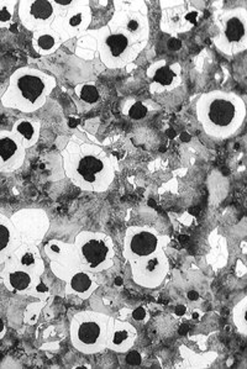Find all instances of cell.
Masks as SVG:
<instances>
[{"mask_svg": "<svg viewBox=\"0 0 247 369\" xmlns=\"http://www.w3.org/2000/svg\"><path fill=\"white\" fill-rule=\"evenodd\" d=\"M181 41H178L177 38H173L172 40L171 43H170V46H171L172 50H178V48H181Z\"/></svg>", "mask_w": 247, "mask_h": 369, "instance_id": "cell-31", "label": "cell"}, {"mask_svg": "<svg viewBox=\"0 0 247 369\" xmlns=\"http://www.w3.org/2000/svg\"><path fill=\"white\" fill-rule=\"evenodd\" d=\"M123 5L125 1H121ZM145 3H141L138 6H143ZM138 8H118L115 9V13L111 16V19L108 23V28L110 31H116L125 35L126 38L135 43H148L150 38V23L146 13H143Z\"/></svg>", "mask_w": 247, "mask_h": 369, "instance_id": "cell-9", "label": "cell"}, {"mask_svg": "<svg viewBox=\"0 0 247 369\" xmlns=\"http://www.w3.org/2000/svg\"><path fill=\"white\" fill-rule=\"evenodd\" d=\"M76 94L88 104H95L100 99L99 90L94 83H82L77 85Z\"/></svg>", "mask_w": 247, "mask_h": 369, "instance_id": "cell-25", "label": "cell"}, {"mask_svg": "<svg viewBox=\"0 0 247 369\" xmlns=\"http://www.w3.org/2000/svg\"><path fill=\"white\" fill-rule=\"evenodd\" d=\"M113 317L97 312H82L72 319L70 336L73 347L84 355H95L106 348Z\"/></svg>", "mask_w": 247, "mask_h": 369, "instance_id": "cell-4", "label": "cell"}, {"mask_svg": "<svg viewBox=\"0 0 247 369\" xmlns=\"http://www.w3.org/2000/svg\"><path fill=\"white\" fill-rule=\"evenodd\" d=\"M41 123L33 120L20 119L11 128V133H14L25 148L33 147L40 138Z\"/></svg>", "mask_w": 247, "mask_h": 369, "instance_id": "cell-24", "label": "cell"}, {"mask_svg": "<svg viewBox=\"0 0 247 369\" xmlns=\"http://www.w3.org/2000/svg\"><path fill=\"white\" fill-rule=\"evenodd\" d=\"M245 118V101L234 93L213 90L197 101V119L210 138H230L243 126Z\"/></svg>", "mask_w": 247, "mask_h": 369, "instance_id": "cell-2", "label": "cell"}, {"mask_svg": "<svg viewBox=\"0 0 247 369\" xmlns=\"http://www.w3.org/2000/svg\"><path fill=\"white\" fill-rule=\"evenodd\" d=\"M45 251L51 260V268L60 280H65L73 272L81 270V260L77 253L75 245H68L65 242L53 240L48 242Z\"/></svg>", "mask_w": 247, "mask_h": 369, "instance_id": "cell-14", "label": "cell"}, {"mask_svg": "<svg viewBox=\"0 0 247 369\" xmlns=\"http://www.w3.org/2000/svg\"><path fill=\"white\" fill-rule=\"evenodd\" d=\"M62 158L67 177L82 190L103 193L114 182V165L106 152L82 133L70 138Z\"/></svg>", "mask_w": 247, "mask_h": 369, "instance_id": "cell-1", "label": "cell"}, {"mask_svg": "<svg viewBox=\"0 0 247 369\" xmlns=\"http://www.w3.org/2000/svg\"><path fill=\"white\" fill-rule=\"evenodd\" d=\"M115 284H116V285H123V280H121V278H116V280H115Z\"/></svg>", "mask_w": 247, "mask_h": 369, "instance_id": "cell-36", "label": "cell"}, {"mask_svg": "<svg viewBox=\"0 0 247 369\" xmlns=\"http://www.w3.org/2000/svg\"><path fill=\"white\" fill-rule=\"evenodd\" d=\"M131 265L133 280L143 288L155 289L166 280L170 272V260L165 251L135 260Z\"/></svg>", "mask_w": 247, "mask_h": 369, "instance_id": "cell-11", "label": "cell"}, {"mask_svg": "<svg viewBox=\"0 0 247 369\" xmlns=\"http://www.w3.org/2000/svg\"><path fill=\"white\" fill-rule=\"evenodd\" d=\"M180 138H181L182 141L188 142L190 140V135L188 133H182Z\"/></svg>", "mask_w": 247, "mask_h": 369, "instance_id": "cell-33", "label": "cell"}, {"mask_svg": "<svg viewBox=\"0 0 247 369\" xmlns=\"http://www.w3.org/2000/svg\"><path fill=\"white\" fill-rule=\"evenodd\" d=\"M1 278L6 288L18 293H33L41 284V277L18 265L11 257L5 262Z\"/></svg>", "mask_w": 247, "mask_h": 369, "instance_id": "cell-15", "label": "cell"}, {"mask_svg": "<svg viewBox=\"0 0 247 369\" xmlns=\"http://www.w3.org/2000/svg\"><path fill=\"white\" fill-rule=\"evenodd\" d=\"M18 5V1L11 0H0V28H10L14 18L15 6Z\"/></svg>", "mask_w": 247, "mask_h": 369, "instance_id": "cell-26", "label": "cell"}, {"mask_svg": "<svg viewBox=\"0 0 247 369\" xmlns=\"http://www.w3.org/2000/svg\"><path fill=\"white\" fill-rule=\"evenodd\" d=\"M148 76L158 87V90L176 89L182 83V67L180 63L168 65L166 60L155 62L148 67Z\"/></svg>", "mask_w": 247, "mask_h": 369, "instance_id": "cell-17", "label": "cell"}, {"mask_svg": "<svg viewBox=\"0 0 247 369\" xmlns=\"http://www.w3.org/2000/svg\"><path fill=\"white\" fill-rule=\"evenodd\" d=\"M55 87L56 79L53 76L36 68L21 67L10 77L1 104L21 113H35L46 104Z\"/></svg>", "mask_w": 247, "mask_h": 369, "instance_id": "cell-3", "label": "cell"}, {"mask_svg": "<svg viewBox=\"0 0 247 369\" xmlns=\"http://www.w3.org/2000/svg\"><path fill=\"white\" fill-rule=\"evenodd\" d=\"M62 43L63 41L60 35L53 28H43L33 33V48L41 56H48L56 53Z\"/></svg>", "mask_w": 247, "mask_h": 369, "instance_id": "cell-23", "label": "cell"}, {"mask_svg": "<svg viewBox=\"0 0 247 369\" xmlns=\"http://www.w3.org/2000/svg\"><path fill=\"white\" fill-rule=\"evenodd\" d=\"M20 235L21 243L38 245L50 228V220L41 209H25L10 219Z\"/></svg>", "mask_w": 247, "mask_h": 369, "instance_id": "cell-12", "label": "cell"}, {"mask_svg": "<svg viewBox=\"0 0 247 369\" xmlns=\"http://www.w3.org/2000/svg\"><path fill=\"white\" fill-rule=\"evenodd\" d=\"M11 258L25 270H30L40 277L45 272V263L40 255L38 245L21 243L14 252V255H11Z\"/></svg>", "mask_w": 247, "mask_h": 369, "instance_id": "cell-22", "label": "cell"}, {"mask_svg": "<svg viewBox=\"0 0 247 369\" xmlns=\"http://www.w3.org/2000/svg\"><path fill=\"white\" fill-rule=\"evenodd\" d=\"M246 305L247 298H243L234 308V322H235V325H236L238 331L243 336H246L247 335Z\"/></svg>", "mask_w": 247, "mask_h": 369, "instance_id": "cell-27", "label": "cell"}, {"mask_svg": "<svg viewBox=\"0 0 247 369\" xmlns=\"http://www.w3.org/2000/svg\"><path fill=\"white\" fill-rule=\"evenodd\" d=\"M92 16L89 1L75 0L71 8H68L63 14L56 15L51 28L60 35L62 41L66 43L67 40L79 36L89 28Z\"/></svg>", "mask_w": 247, "mask_h": 369, "instance_id": "cell-10", "label": "cell"}, {"mask_svg": "<svg viewBox=\"0 0 247 369\" xmlns=\"http://www.w3.org/2000/svg\"><path fill=\"white\" fill-rule=\"evenodd\" d=\"M63 280L66 282V293L68 295H76L81 299L89 298L99 285L93 273L87 272L83 268L73 272Z\"/></svg>", "mask_w": 247, "mask_h": 369, "instance_id": "cell-19", "label": "cell"}, {"mask_svg": "<svg viewBox=\"0 0 247 369\" xmlns=\"http://www.w3.org/2000/svg\"><path fill=\"white\" fill-rule=\"evenodd\" d=\"M5 332H6V329H5V324L3 321V319L0 317V338H3L5 335Z\"/></svg>", "mask_w": 247, "mask_h": 369, "instance_id": "cell-32", "label": "cell"}, {"mask_svg": "<svg viewBox=\"0 0 247 369\" xmlns=\"http://www.w3.org/2000/svg\"><path fill=\"white\" fill-rule=\"evenodd\" d=\"M18 5L21 24L33 33L51 28L56 18L53 0H23Z\"/></svg>", "mask_w": 247, "mask_h": 369, "instance_id": "cell-13", "label": "cell"}, {"mask_svg": "<svg viewBox=\"0 0 247 369\" xmlns=\"http://www.w3.org/2000/svg\"><path fill=\"white\" fill-rule=\"evenodd\" d=\"M185 307H182V305H180V307H178V308L176 309V314L177 315H180V316H181V315H183V314H185Z\"/></svg>", "mask_w": 247, "mask_h": 369, "instance_id": "cell-35", "label": "cell"}, {"mask_svg": "<svg viewBox=\"0 0 247 369\" xmlns=\"http://www.w3.org/2000/svg\"><path fill=\"white\" fill-rule=\"evenodd\" d=\"M181 3L182 1H178L176 8H168V10H165L163 19H162V23L167 21V24L162 25V30L165 33H170L172 35L177 33H185L192 28V25L194 24L197 13L190 14V11L185 8H182V6L178 8V5Z\"/></svg>", "mask_w": 247, "mask_h": 369, "instance_id": "cell-20", "label": "cell"}, {"mask_svg": "<svg viewBox=\"0 0 247 369\" xmlns=\"http://www.w3.org/2000/svg\"><path fill=\"white\" fill-rule=\"evenodd\" d=\"M20 245L21 238L14 224L9 218L0 214V265H4Z\"/></svg>", "mask_w": 247, "mask_h": 369, "instance_id": "cell-21", "label": "cell"}, {"mask_svg": "<svg viewBox=\"0 0 247 369\" xmlns=\"http://www.w3.org/2000/svg\"><path fill=\"white\" fill-rule=\"evenodd\" d=\"M136 338H138V331L131 324L111 319L106 348L119 353H126L133 348Z\"/></svg>", "mask_w": 247, "mask_h": 369, "instance_id": "cell-18", "label": "cell"}, {"mask_svg": "<svg viewBox=\"0 0 247 369\" xmlns=\"http://www.w3.org/2000/svg\"><path fill=\"white\" fill-rule=\"evenodd\" d=\"M26 148L14 133L0 131V173H10L24 165Z\"/></svg>", "mask_w": 247, "mask_h": 369, "instance_id": "cell-16", "label": "cell"}, {"mask_svg": "<svg viewBox=\"0 0 247 369\" xmlns=\"http://www.w3.org/2000/svg\"><path fill=\"white\" fill-rule=\"evenodd\" d=\"M148 106H145L140 101H133V105L128 108V115L133 120H141L148 115Z\"/></svg>", "mask_w": 247, "mask_h": 369, "instance_id": "cell-28", "label": "cell"}, {"mask_svg": "<svg viewBox=\"0 0 247 369\" xmlns=\"http://www.w3.org/2000/svg\"><path fill=\"white\" fill-rule=\"evenodd\" d=\"M141 355L136 352V351H133V352H128V356H126V362H128L130 365H141Z\"/></svg>", "mask_w": 247, "mask_h": 369, "instance_id": "cell-29", "label": "cell"}, {"mask_svg": "<svg viewBox=\"0 0 247 369\" xmlns=\"http://www.w3.org/2000/svg\"><path fill=\"white\" fill-rule=\"evenodd\" d=\"M168 242V236L160 235L153 227L130 226L124 237V257L128 263H133L163 251Z\"/></svg>", "mask_w": 247, "mask_h": 369, "instance_id": "cell-8", "label": "cell"}, {"mask_svg": "<svg viewBox=\"0 0 247 369\" xmlns=\"http://www.w3.org/2000/svg\"><path fill=\"white\" fill-rule=\"evenodd\" d=\"M198 298H199V295H198L197 292H190V293H188V299H190V300H197Z\"/></svg>", "mask_w": 247, "mask_h": 369, "instance_id": "cell-34", "label": "cell"}, {"mask_svg": "<svg viewBox=\"0 0 247 369\" xmlns=\"http://www.w3.org/2000/svg\"><path fill=\"white\" fill-rule=\"evenodd\" d=\"M146 310L143 308H138L135 310V312H133V316L136 321H141V320H143L145 317H146Z\"/></svg>", "mask_w": 247, "mask_h": 369, "instance_id": "cell-30", "label": "cell"}, {"mask_svg": "<svg viewBox=\"0 0 247 369\" xmlns=\"http://www.w3.org/2000/svg\"><path fill=\"white\" fill-rule=\"evenodd\" d=\"M219 33L213 43L229 56L243 53L247 48V10L234 8L225 11L218 20Z\"/></svg>", "mask_w": 247, "mask_h": 369, "instance_id": "cell-7", "label": "cell"}, {"mask_svg": "<svg viewBox=\"0 0 247 369\" xmlns=\"http://www.w3.org/2000/svg\"><path fill=\"white\" fill-rule=\"evenodd\" d=\"M100 60L110 70L123 68L135 61L148 43L135 45L125 35L110 31L108 26L94 31Z\"/></svg>", "mask_w": 247, "mask_h": 369, "instance_id": "cell-6", "label": "cell"}, {"mask_svg": "<svg viewBox=\"0 0 247 369\" xmlns=\"http://www.w3.org/2000/svg\"><path fill=\"white\" fill-rule=\"evenodd\" d=\"M75 247L83 270L99 273L114 265V243L104 232L81 231L76 236Z\"/></svg>", "mask_w": 247, "mask_h": 369, "instance_id": "cell-5", "label": "cell"}]
</instances>
